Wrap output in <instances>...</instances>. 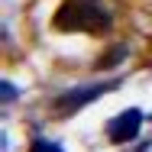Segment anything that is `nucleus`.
Here are the masks:
<instances>
[{
  "label": "nucleus",
  "mask_w": 152,
  "mask_h": 152,
  "mask_svg": "<svg viewBox=\"0 0 152 152\" xmlns=\"http://www.w3.org/2000/svg\"><path fill=\"white\" fill-rule=\"evenodd\" d=\"M52 23L61 32H107L113 26V13L104 0H65Z\"/></svg>",
  "instance_id": "nucleus-1"
},
{
  "label": "nucleus",
  "mask_w": 152,
  "mask_h": 152,
  "mask_svg": "<svg viewBox=\"0 0 152 152\" xmlns=\"http://www.w3.org/2000/svg\"><path fill=\"white\" fill-rule=\"evenodd\" d=\"M117 88V81H107V84H84V88H75V91L61 94L58 100H55V113L58 117H71V113H78L81 107H88L91 100H97L100 94L113 91Z\"/></svg>",
  "instance_id": "nucleus-2"
},
{
  "label": "nucleus",
  "mask_w": 152,
  "mask_h": 152,
  "mask_svg": "<svg viewBox=\"0 0 152 152\" xmlns=\"http://www.w3.org/2000/svg\"><path fill=\"white\" fill-rule=\"evenodd\" d=\"M139 126H142V110L129 107V110H123L120 117H113L107 123V139L110 142H129V139L139 136Z\"/></svg>",
  "instance_id": "nucleus-3"
},
{
  "label": "nucleus",
  "mask_w": 152,
  "mask_h": 152,
  "mask_svg": "<svg viewBox=\"0 0 152 152\" xmlns=\"http://www.w3.org/2000/svg\"><path fill=\"white\" fill-rule=\"evenodd\" d=\"M123 55H126V45H113V49L104 52V58L97 61V68H117V65L123 61Z\"/></svg>",
  "instance_id": "nucleus-4"
},
{
  "label": "nucleus",
  "mask_w": 152,
  "mask_h": 152,
  "mask_svg": "<svg viewBox=\"0 0 152 152\" xmlns=\"http://www.w3.org/2000/svg\"><path fill=\"white\" fill-rule=\"evenodd\" d=\"M29 152H65V149H61L58 142H49V139H36V142L29 146Z\"/></svg>",
  "instance_id": "nucleus-5"
},
{
  "label": "nucleus",
  "mask_w": 152,
  "mask_h": 152,
  "mask_svg": "<svg viewBox=\"0 0 152 152\" xmlns=\"http://www.w3.org/2000/svg\"><path fill=\"white\" fill-rule=\"evenodd\" d=\"M13 97H16V91H13V84H10V81H3V104H10Z\"/></svg>",
  "instance_id": "nucleus-6"
}]
</instances>
